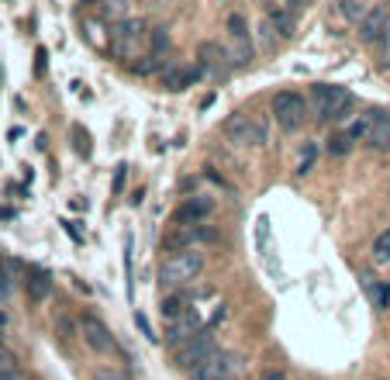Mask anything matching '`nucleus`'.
Instances as JSON below:
<instances>
[{"label": "nucleus", "mask_w": 390, "mask_h": 380, "mask_svg": "<svg viewBox=\"0 0 390 380\" xmlns=\"http://www.w3.org/2000/svg\"><path fill=\"white\" fill-rule=\"evenodd\" d=\"M204 270V253L190 246V249H173L159 266V284L162 291H183L187 284H194Z\"/></svg>", "instance_id": "f03ea898"}, {"label": "nucleus", "mask_w": 390, "mask_h": 380, "mask_svg": "<svg viewBox=\"0 0 390 380\" xmlns=\"http://www.w3.org/2000/svg\"><path fill=\"white\" fill-rule=\"evenodd\" d=\"M377 111V107H373ZM373 111H363L356 122L349 125V138L352 142H366V135H370V125H373Z\"/></svg>", "instance_id": "5701e85b"}, {"label": "nucleus", "mask_w": 390, "mask_h": 380, "mask_svg": "<svg viewBox=\"0 0 390 380\" xmlns=\"http://www.w3.org/2000/svg\"><path fill=\"white\" fill-rule=\"evenodd\" d=\"M73 138H77V149L86 156L90 152V145H86V131H79V128H73Z\"/></svg>", "instance_id": "f704fd0d"}, {"label": "nucleus", "mask_w": 390, "mask_h": 380, "mask_svg": "<svg viewBox=\"0 0 390 380\" xmlns=\"http://www.w3.org/2000/svg\"><path fill=\"white\" fill-rule=\"evenodd\" d=\"M11 291V263H4L0 259V297Z\"/></svg>", "instance_id": "2f4dec72"}, {"label": "nucleus", "mask_w": 390, "mask_h": 380, "mask_svg": "<svg viewBox=\"0 0 390 380\" xmlns=\"http://www.w3.org/2000/svg\"><path fill=\"white\" fill-rule=\"evenodd\" d=\"M380 70H390V35L380 42Z\"/></svg>", "instance_id": "72a5a7b5"}, {"label": "nucleus", "mask_w": 390, "mask_h": 380, "mask_svg": "<svg viewBox=\"0 0 390 380\" xmlns=\"http://www.w3.org/2000/svg\"><path fill=\"white\" fill-rule=\"evenodd\" d=\"M124 187V166H117V173H115V190H121Z\"/></svg>", "instance_id": "e433bc0d"}, {"label": "nucleus", "mask_w": 390, "mask_h": 380, "mask_svg": "<svg viewBox=\"0 0 390 380\" xmlns=\"http://www.w3.org/2000/svg\"><path fill=\"white\" fill-rule=\"evenodd\" d=\"M25 287H28V297L39 304V301H45V297L52 294V277H48V270H28V280H25Z\"/></svg>", "instance_id": "6ab92c4d"}, {"label": "nucleus", "mask_w": 390, "mask_h": 380, "mask_svg": "<svg viewBox=\"0 0 390 380\" xmlns=\"http://www.w3.org/2000/svg\"><path fill=\"white\" fill-rule=\"evenodd\" d=\"M294 18H297V14H290L283 4H270V7H266V21L280 32V39H294V35H297V32H294Z\"/></svg>", "instance_id": "dca6fc26"}, {"label": "nucleus", "mask_w": 390, "mask_h": 380, "mask_svg": "<svg viewBox=\"0 0 390 380\" xmlns=\"http://www.w3.org/2000/svg\"><path fill=\"white\" fill-rule=\"evenodd\" d=\"M93 380H128V377H124L117 367H97V370H93Z\"/></svg>", "instance_id": "c85d7f7f"}, {"label": "nucleus", "mask_w": 390, "mask_h": 380, "mask_svg": "<svg viewBox=\"0 0 390 380\" xmlns=\"http://www.w3.org/2000/svg\"><path fill=\"white\" fill-rule=\"evenodd\" d=\"M214 349V342H211V329H200L194 332L190 339H183L180 346H176V367H183V370H194L197 363L207 356Z\"/></svg>", "instance_id": "0eeeda50"}, {"label": "nucleus", "mask_w": 390, "mask_h": 380, "mask_svg": "<svg viewBox=\"0 0 390 380\" xmlns=\"http://www.w3.org/2000/svg\"><path fill=\"white\" fill-rule=\"evenodd\" d=\"M366 145H373V149H387L390 145V114L387 111H373V125H370V135H366Z\"/></svg>", "instance_id": "f3484780"}, {"label": "nucleus", "mask_w": 390, "mask_h": 380, "mask_svg": "<svg viewBox=\"0 0 390 380\" xmlns=\"http://www.w3.org/2000/svg\"><path fill=\"white\" fill-rule=\"evenodd\" d=\"M373 11H377L373 0H339V14H342L349 25H363Z\"/></svg>", "instance_id": "a211bd4d"}, {"label": "nucleus", "mask_w": 390, "mask_h": 380, "mask_svg": "<svg viewBox=\"0 0 390 380\" xmlns=\"http://www.w3.org/2000/svg\"><path fill=\"white\" fill-rule=\"evenodd\" d=\"M166 48H169V32H166V28H152V52L162 55Z\"/></svg>", "instance_id": "cd10ccee"}, {"label": "nucleus", "mask_w": 390, "mask_h": 380, "mask_svg": "<svg viewBox=\"0 0 390 380\" xmlns=\"http://www.w3.org/2000/svg\"><path fill=\"white\" fill-rule=\"evenodd\" d=\"M0 325H4V311H0Z\"/></svg>", "instance_id": "4c0bfd02"}, {"label": "nucleus", "mask_w": 390, "mask_h": 380, "mask_svg": "<svg viewBox=\"0 0 390 380\" xmlns=\"http://www.w3.org/2000/svg\"><path fill=\"white\" fill-rule=\"evenodd\" d=\"M356 97L339 84H314L311 90V111L318 122H342L352 111Z\"/></svg>", "instance_id": "7ed1b4c3"}, {"label": "nucleus", "mask_w": 390, "mask_h": 380, "mask_svg": "<svg viewBox=\"0 0 390 380\" xmlns=\"http://www.w3.org/2000/svg\"><path fill=\"white\" fill-rule=\"evenodd\" d=\"M108 48H111L115 59L131 66L135 59H145L152 52V32H149V25L142 18H128V21H121V25L111 28Z\"/></svg>", "instance_id": "f257e3e1"}, {"label": "nucleus", "mask_w": 390, "mask_h": 380, "mask_svg": "<svg viewBox=\"0 0 390 380\" xmlns=\"http://www.w3.org/2000/svg\"><path fill=\"white\" fill-rule=\"evenodd\" d=\"M363 280V294H366V301L377 308V311H387L390 308V284L387 280H377V277H359Z\"/></svg>", "instance_id": "2eb2a0df"}, {"label": "nucleus", "mask_w": 390, "mask_h": 380, "mask_svg": "<svg viewBox=\"0 0 390 380\" xmlns=\"http://www.w3.org/2000/svg\"><path fill=\"white\" fill-rule=\"evenodd\" d=\"M0 380H21V363L7 346H0Z\"/></svg>", "instance_id": "4be33fe9"}, {"label": "nucleus", "mask_w": 390, "mask_h": 380, "mask_svg": "<svg viewBox=\"0 0 390 380\" xmlns=\"http://www.w3.org/2000/svg\"><path fill=\"white\" fill-rule=\"evenodd\" d=\"M228 35H232V63L235 66H245V63H252V42H249V25H245V18L242 14H232L228 18Z\"/></svg>", "instance_id": "1a4fd4ad"}, {"label": "nucleus", "mask_w": 390, "mask_h": 380, "mask_svg": "<svg viewBox=\"0 0 390 380\" xmlns=\"http://www.w3.org/2000/svg\"><path fill=\"white\" fill-rule=\"evenodd\" d=\"M197 55H200V70L204 73H211V77H221V73H228V48H221L218 42H200V48H197Z\"/></svg>", "instance_id": "9d476101"}, {"label": "nucleus", "mask_w": 390, "mask_h": 380, "mask_svg": "<svg viewBox=\"0 0 390 380\" xmlns=\"http://www.w3.org/2000/svg\"><path fill=\"white\" fill-rule=\"evenodd\" d=\"M280 4H283V7L290 11V14H304V11L311 7L314 0H280Z\"/></svg>", "instance_id": "7c9ffc66"}, {"label": "nucleus", "mask_w": 390, "mask_h": 380, "mask_svg": "<svg viewBox=\"0 0 390 380\" xmlns=\"http://www.w3.org/2000/svg\"><path fill=\"white\" fill-rule=\"evenodd\" d=\"M308 111H311V104H308L301 93H294V90H280V93L273 97V118L283 131H297V128H304Z\"/></svg>", "instance_id": "39448f33"}, {"label": "nucleus", "mask_w": 390, "mask_h": 380, "mask_svg": "<svg viewBox=\"0 0 390 380\" xmlns=\"http://www.w3.org/2000/svg\"><path fill=\"white\" fill-rule=\"evenodd\" d=\"M314 156H318V145L308 142V145H304V152H301V159H297V173H301V176L314 169Z\"/></svg>", "instance_id": "bb28decb"}, {"label": "nucleus", "mask_w": 390, "mask_h": 380, "mask_svg": "<svg viewBox=\"0 0 390 380\" xmlns=\"http://www.w3.org/2000/svg\"><path fill=\"white\" fill-rule=\"evenodd\" d=\"M349 149H352L349 131H335V135H328V156H349Z\"/></svg>", "instance_id": "b1692460"}, {"label": "nucleus", "mask_w": 390, "mask_h": 380, "mask_svg": "<svg viewBox=\"0 0 390 380\" xmlns=\"http://www.w3.org/2000/svg\"><path fill=\"white\" fill-rule=\"evenodd\" d=\"M225 138L238 149H259L266 145V122L259 114H228L225 118Z\"/></svg>", "instance_id": "20e7f679"}, {"label": "nucleus", "mask_w": 390, "mask_h": 380, "mask_svg": "<svg viewBox=\"0 0 390 380\" xmlns=\"http://www.w3.org/2000/svg\"><path fill=\"white\" fill-rule=\"evenodd\" d=\"M259 380H287V374H283V370H266Z\"/></svg>", "instance_id": "c9c22d12"}, {"label": "nucleus", "mask_w": 390, "mask_h": 380, "mask_svg": "<svg viewBox=\"0 0 390 380\" xmlns=\"http://www.w3.org/2000/svg\"><path fill=\"white\" fill-rule=\"evenodd\" d=\"M159 311H162V318H166V322H176V318L187 311V294H180V291H169V294L162 297Z\"/></svg>", "instance_id": "412c9836"}, {"label": "nucleus", "mask_w": 390, "mask_h": 380, "mask_svg": "<svg viewBox=\"0 0 390 380\" xmlns=\"http://www.w3.org/2000/svg\"><path fill=\"white\" fill-rule=\"evenodd\" d=\"M79 336H83V342H86L93 353H111V349H115L111 329H108L97 315H83V318H79Z\"/></svg>", "instance_id": "6e6552de"}, {"label": "nucleus", "mask_w": 390, "mask_h": 380, "mask_svg": "<svg viewBox=\"0 0 390 380\" xmlns=\"http://www.w3.org/2000/svg\"><path fill=\"white\" fill-rule=\"evenodd\" d=\"M387 35H390V14H387V7H377V11L359 25V42L373 45V42H384Z\"/></svg>", "instance_id": "ddd939ff"}, {"label": "nucleus", "mask_w": 390, "mask_h": 380, "mask_svg": "<svg viewBox=\"0 0 390 380\" xmlns=\"http://www.w3.org/2000/svg\"><path fill=\"white\" fill-rule=\"evenodd\" d=\"M100 25H104L100 18H93V21H86V39H90V42H93V45H104V39H100Z\"/></svg>", "instance_id": "c756f323"}, {"label": "nucleus", "mask_w": 390, "mask_h": 380, "mask_svg": "<svg viewBox=\"0 0 390 380\" xmlns=\"http://www.w3.org/2000/svg\"><path fill=\"white\" fill-rule=\"evenodd\" d=\"M135 325H138V329H142V332H145V339H152V342H156V332H152V325H149V318H145V315H142V311H138V315H135Z\"/></svg>", "instance_id": "473e14b6"}, {"label": "nucleus", "mask_w": 390, "mask_h": 380, "mask_svg": "<svg viewBox=\"0 0 390 380\" xmlns=\"http://www.w3.org/2000/svg\"><path fill=\"white\" fill-rule=\"evenodd\" d=\"M373 259H377V263H390V228L377 235V242H373Z\"/></svg>", "instance_id": "a878e982"}, {"label": "nucleus", "mask_w": 390, "mask_h": 380, "mask_svg": "<svg viewBox=\"0 0 390 380\" xmlns=\"http://www.w3.org/2000/svg\"><path fill=\"white\" fill-rule=\"evenodd\" d=\"M211 211H214V201H207V197H190V201H183V204L173 211V225H194V221H204Z\"/></svg>", "instance_id": "4468645a"}, {"label": "nucleus", "mask_w": 390, "mask_h": 380, "mask_svg": "<svg viewBox=\"0 0 390 380\" xmlns=\"http://www.w3.org/2000/svg\"><path fill=\"white\" fill-rule=\"evenodd\" d=\"M159 66H162V55H159V52H149L145 59L131 63V73H138V77H149V73H156Z\"/></svg>", "instance_id": "393cba45"}, {"label": "nucleus", "mask_w": 390, "mask_h": 380, "mask_svg": "<svg viewBox=\"0 0 390 380\" xmlns=\"http://www.w3.org/2000/svg\"><path fill=\"white\" fill-rule=\"evenodd\" d=\"M97 18L111 28L128 21V0H97Z\"/></svg>", "instance_id": "aec40b11"}, {"label": "nucleus", "mask_w": 390, "mask_h": 380, "mask_svg": "<svg viewBox=\"0 0 390 380\" xmlns=\"http://www.w3.org/2000/svg\"><path fill=\"white\" fill-rule=\"evenodd\" d=\"M232 370H235V356L228 349H218V346H214L194 370H190V380H228Z\"/></svg>", "instance_id": "423d86ee"}, {"label": "nucleus", "mask_w": 390, "mask_h": 380, "mask_svg": "<svg viewBox=\"0 0 390 380\" xmlns=\"http://www.w3.org/2000/svg\"><path fill=\"white\" fill-rule=\"evenodd\" d=\"M211 239H214V232L204 228L200 221H194V225H176V232L166 239V246L169 249H190L197 242H211Z\"/></svg>", "instance_id": "9b49d317"}, {"label": "nucleus", "mask_w": 390, "mask_h": 380, "mask_svg": "<svg viewBox=\"0 0 390 380\" xmlns=\"http://www.w3.org/2000/svg\"><path fill=\"white\" fill-rule=\"evenodd\" d=\"M197 80H200V66L173 63V66H166V70H162V86H166V90H173V93H180V90L194 86Z\"/></svg>", "instance_id": "f8f14e48"}]
</instances>
